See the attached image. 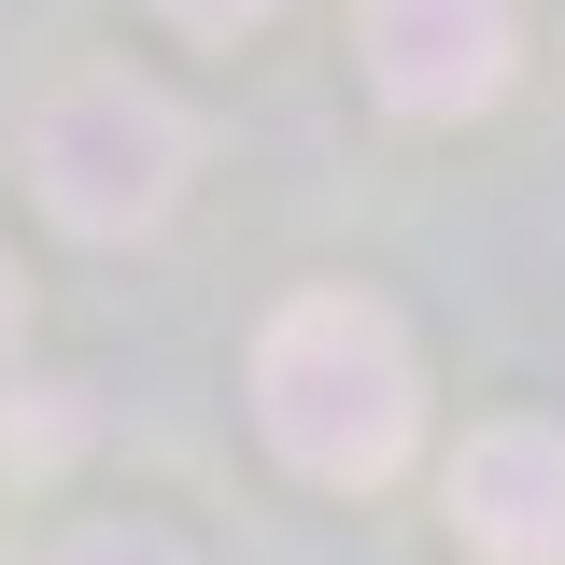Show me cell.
<instances>
[{
	"mask_svg": "<svg viewBox=\"0 0 565 565\" xmlns=\"http://www.w3.org/2000/svg\"><path fill=\"white\" fill-rule=\"evenodd\" d=\"M255 411H269V438L311 481H382V467L411 452V424H424L396 311H367V297H297L269 326V353H255Z\"/></svg>",
	"mask_w": 565,
	"mask_h": 565,
	"instance_id": "obj_1",
	"label": "cell"
},
{
	"mask_svg": "<svg viewBox=\"0 0 565 565\" xmlns=\"http://www.w3.org/2000/svg\"><path fill=\"white\" fill-rule=\"evenodd\" d=\"M29 170H43L57 226L128 241V226H156V212H170V184H184V114H170L156 85H128V71H85L71 99H43Z\"/></svg>",
	"mask_w": 565,
	"mask_h": 565,
	"instance_id": "obj_2",
	"label": "cell"
},
{
	"mask_svg": "<svg viewBox=\"0 0 565 565\" xmlns=\"http://www.w3.org/2000/svg\"><path fill=\"white\" fill-rule=\"evenodd\" d=\"M367 85L396 114H481L509 85V0H367Z\"/></svg>",
	"mask_w": 565,
	"mask_h": 565,
	"instance_id": "obj_3",
	"label": "cell"
},
{
	"mask_svg": "<svg viewBox=\"0 0 565 565\" xmlns=\"http://www.w3.org/2000/svg\"><path fill=\"white\" fill-rule=\"evenodd\" d=\"M452 523L494 565H565V438L552 424H494L452 467Z\"/></svg>",
	"mask_w": 565,
	"mask_h": 565,
	"instance_id": "obj_4",
	"label": "cell"
},
{
	"mask_svg": "<svg viewBox=\"0 0 565 565\" xmlns=\"http://www.w3.org/2000/svg\"><path fill=\"white\" fill-rule=\"evenodd\" d=\"M71 438H85V411H71L57 382H14V396H0V467H14V481L71 467Z\"/></svg>",
	"mask_w": 565,
	"mask_h": 565,
	"instance_id": "obj_5",
	"label": "cell"
},
{
	"mask_svg": "<svg viewBox=\"0 0 565 565\" xmlns=\"http://www.w3.org/2000/svg\"><path fill=\"white\" fill-rule=\"evenodd\" d=\"M43 565H184L170 537H128V523H85L71 552H43Z\"/></svg>",
	"mask_w": 565,
	"mask_h": 565,
	"instance_id": "obj_6",
	"label": "cell"
},
{
	"mask_svg": "<svg viewBox=\"0 0 565 565\" xmlns=\"http://www.w3.org/2000/svg\"><path fill=\"white\" fill-rule=\"evenodd\" d=\"M170 29H199V43H226V29H255V14H282V0H156Z\"/></svg>",
	"mask_w": 565,
	"mask_h": 565,
	"instance_id": "obj_7",
	"label": "cell"
},
{
	"mask_svg": "<svg viewBox=\"0 0 565 565\" xmlns=\"http://www.w3.org/2000/svg\"><path fill=\"white\" fill-rule=\"evenodd\" d=\"M0 340H14V269H0Z\"/></svg>",
	"mask_w": 565,
	"mask_h": 565,
	"instance_id": "obj_8",
	"label": "cell"
}]
</instances>
